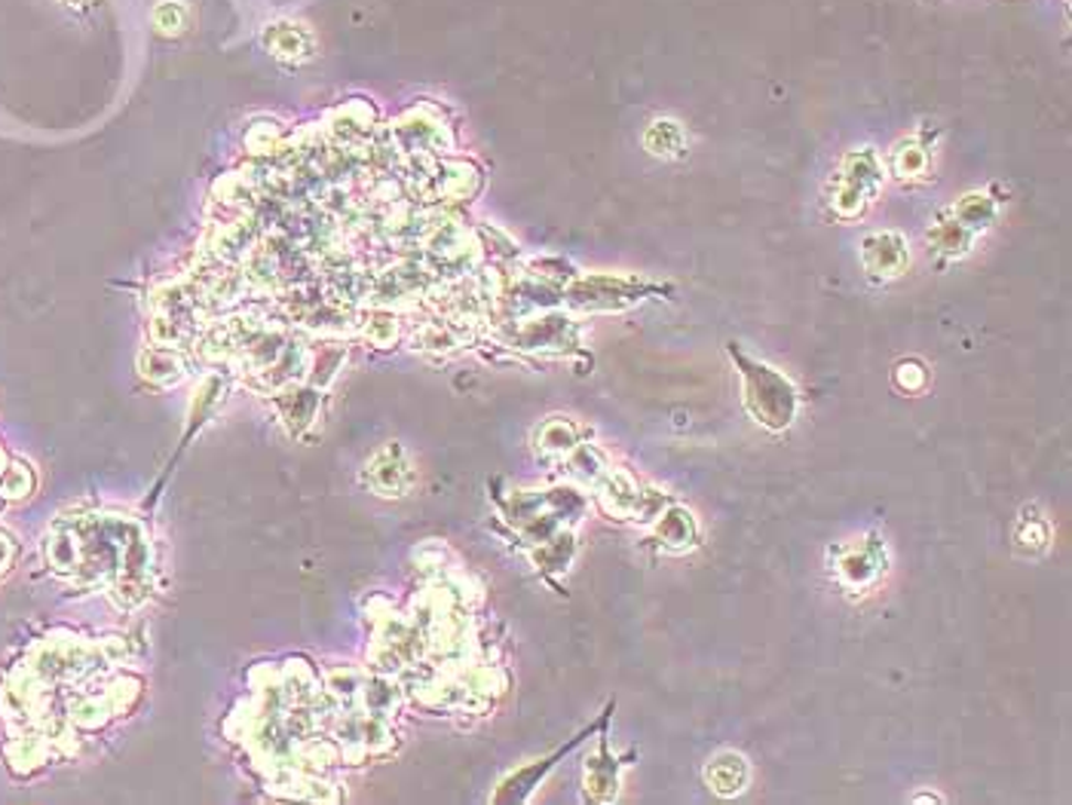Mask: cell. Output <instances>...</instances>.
<instances>
[{
	"instance_id": "cell-6",
	"label": "cell",
	"mask_w": 1072,
	"mask_h": 805,
	"mask_svg": "<svg viewBox=\"0 0 1072 805\" xmlns=\"http://www.w3.org/2000/svg\"><path fill=\"white\" fill-rule=\"evenodd\" d=\"M365 481L372 484L377 496H401L405 487L411 484V463H408V453L401 451V444L393 441L384 451L374 453L372 463L365 465Z\"/></svg>"
},
{
	"instance_id": "cell-7",
	"label": "cell",
	"mask_w": 1072,
	"mask_h": 805,
	"mask_svg": "<svg viewBox=\"0 0 1072 805\" xmlns=\"http://www.w3.org/2000/svg\"><path fill=\"white\" fill-rule=\"evenodd\" d=\"M396 141L405 151H436V148H448L451 136L448 126L441 124L439 117L427 108H414L396 124Z\"/></svg>"
},
{
	"instance_id": "cell-18",
	"label": "cell",
	"mask_w": 1072,
	"mask_h": 805,
	"mask_svg": "<svg viewBox=\"0 0 1072 805\" xmlns=\"http://www.w3.org/2000/svg\"><path fill=\"white\" fill-rule=\"evenodd\" d=\"M925 169H929V148L916 138L901 141L892 151V172L901 181H916L925 175Z\"/></svg>"
},
{
	"instance_id": "cell-26",
	"label": "cell",
	"mask_w": 1072,
	"mask_h": 805,
	"mask_svg": "<svg viewBox=\"0 0 1072 805\" xmlns=\"http://www.w3.org/2000/svg\"><path fill=\"white\" fill-rule=\"evenodd\" d=\"M62 3H68V7H74V10H83V7H89L93 0H62Z\"/></svg>"
},
{
	"instance_id": "cell-22",
	"label": "cell",
	"mask_w": 1072,
	"mask_h": 805,
	"mask_svg": "<svg viewBox=\"0 0 1072 805\" xmlns=\"http://www.w3.org/2000/svg\"><path fill=\"white\" fill-rule=\"evenodd\" d=\"M539 441H543V448H546V451H555V453L573 451V448H577L573 426L564 423V420H551V423L543 426V438H539Z\"/></svg>"
},
{
	"instance_id": "cell-3",
	"label": "cell",
	"mask_w": 1072,
	"mask_h": 805,
	"mask_svg": "<svg viewBox=\"0 0 1072 805\" xmlns=\"http://www.w3.org/2000/svg\"><path fill=\"white\" fill-rule=\"evenodd\" d=\"M261 46L276 62L298 68L317 58V34L307 22L298 19H274L261 31Z\"/></svg>"
},
{
	"instance_id": "cell-9",
	"label": "cell",
	"mask_w": 1072,
	"mask_h": 805,
	"mask_svg": "<svg viewBox=\"0 0 1072 805\" xmlns=\"http://www.w3.org/2000/svg\"><path fill=\"white\" fill-rule=\"evenodd\" d=\"M607 717H610V713H604V720H607ZM604 720H601V723H604ZM601 723H598V726H601ZM598 726H591V729H586L582 736L573 738L570 744H564L561 751L551 753L549 760H539V763H536V765H527V769H518L515 775H510V779H506V781H503V784H500V791L494 793V803H522V799H527V793L534 791L536 781L543 779V775L549 772L551 765L558 763V760H564V756H567V753L573 751V748H577L579 741H582V738L589 736V732H594Z\"/></svg>"
},
{
	"instance_id": "cell-2",
	"label": "cell",
	"mask_w": 1072,
	"mask_h": 805,
	"mask_svg": "<svg viewBox=\"0 0 1072 805\" xmlns=\"http://www.w3.org/2000/svg\"><path fill=\"white\" fill-rule=\"evenodd\" d=\"M882 178H886V169H882L880 153L873 148L849 151L830 181V208L839 218H858L867 205H873L877 200Z\"/></svg>"
},
{
	"instance_id": "cell-8",
	"label": "cell",
	"mask_w": 1072,
	"mask_h": 805,
	"mask_svg": "<svg viewBox=\"0 0 1072 805\" xmlns=\"http://www.w3.org/2000/svg\"><path fill=\"white\" fill-rule=\"evenodd\" d=\"M882 573H886V546L880 543V536H873V533L839 558V576L855 588L880 579Z\"/></svg>"
},
{
	"instance_id": "cell-21",
	"label": "cell",
	"mask_w": 1072,
	"mask_h": 805,
	"mask_svg": "<svg viewBox=\"0 0 1072 805\" xmlns=\"http://www.w3.org/2000/svg\"><path fill=\"white\" fill-rule=\"evenodd\" d=\"M341 362H344V350L337 346L334 350V343L331 346H322L317 355H313V365H310V377H313V383H319V386H325V383L337 374V368H341Z\"/></svg>"
},
{
	"instance_id": "cell-5",
	"label": "cell",
	"mask_w": 1072,
	"mask_h": 805,
	"mask_svg": "<svg viewBox=\"0 0 1072 805\" xmlns=\"http://www.w3.org/2000/svg\"><path fill=\"white\" fill-rule=\"evenodd\" d=\"M861 260H865V270L873 279L901 276V270L908 267L910 260L908 239L901 233L892 230L870 233V236H865V243H861Z\"/></svg>"
},
{
	"instance_id": "cell-10",
	"label": "cell",
	"mask_w": 1072,
	"mask_h": 805,
	"mask_svg": "<svg viewBox=\"0 0 1072 805\" xmlns=\"http://www.w3.org/2000/svg\"><path fill=\"white\" fill-rule=\"evenodd\" d=\"M374 129V108L365 98H350L331 114L329 132L337 144H356Z\"/></svg>"
},
{
	"instance_id": "cell-24",
	"label": "cell",
	"mask_w": 1072,
	"mask_h": 805,
	"mask_svg": "<svg viewBox=\"0 0 1072 805\" xmlns=\"http://www.w3.org/2000/svg\"><path fill=\"white\" fill-rule=\"evenodd\" d=\"M894 380H898L901 389H908V393H920L925 380H929V374H925L920 362H901L898 371H894Z\"/></svg>"
},
{
	"instance_id": "cell-13",
	"label": "cell",
	"mask_w": 1072,
	"mask_h": 805,
	"mask_svg": "<svg viewBox=\"0 0 1072 805\" xmlns=\"http://www.w3.org/2000/svg\"><path fill=\"white\" fill-rule=\"evenodd\" d=\"M705 779H708V784L720 796L742 793L744 784H748V763H744V756H739V753H720L715 763L708 765Z\"/></svg>"
},
{
	"instance_id": "cell-12",
	"label": "cell",
	"mask_w": 1072,
	"mask_h": 805,
	"mask_svg": "<svg viewBox=\"0 0 1072 805\" xmlns=\"http://www.w3.org/2000/svg\"><path fill=\"white\" fill-rule=\"evenodd\" d=\"M619 779H617V760L607 751V741H601L598 756L586 760V791L591 793V799H613L617 796Z\"/></svg>"
},
{
	"instance_id": "cell-23",
	"label": "cell",
	"mask_w": 1072,
	"mask_h": 805,
	"mask_svg": "<svg viewBox=\"0 0 1072 805\" xmlns=\"http://www.w3.org/2000/svg\"><path fill=\"white\" fill-rule=\"evenodd\" d=\"M368 322H365V337L368 341H374V343H393L396 341V334H399V322L393 319L389 313H380V310H374V313H368L365 315Z\"/></svg>"
},
{
	"instance_id": "cell-16",
	"label": "cell",
	"mask_w": 1072,
	"mask_h": 805,
	"mask_svg": "<svg viewBox=\"0 0 1072 805\" xmlns=\"http://www.w3.org/2000/svg\"><path fill=\"white\" fill-rule=\"evenodd\" d=\"M950 212H953V218L960 221L965 230H972L977 236L980 230H987L993 218H996V203H993L987 193H968Z\"/></svg>"
},
{
	"instance_id": "cell-15",
	"label": "cell",
	"mask_w": 1072,
	"mask_h": 805,
	"mask_svg": "<svg viewBox=\"0 0 1072 805\" xmlns=\"http://www.w3.org/2000/svg\"><path fill=\"white\" fill-rule=\"evenodd\" d=\"M929 243L937 251H944V255H965L972 248V243H975V233L965 230L963 224L953 218V212H944L935 221V227L929 230Z\"/></svg>"
},
{
	"instance_id": "cell-25",
	"label": "cell",
	"mask_w": 1072,
	"mask_h": 805,
	"mask_svg": "<svg viewBox=\"0 0 1072 805\" xmlns=\"http://www.w3.org/2000/svg\"><path fill=\"white\" fill-rule=\"evenodd\" d=\"M10 558H13V546H10V539H7V536L0 533V573L7 570Z\"/></svg>"
},
{
	"instance_id": "cell-20",
	"label": "cell",
	"mask_w": 1072,
	"mask_h": 805,
	"mask_svg": "<svg viewBox=\"0 0 1072 805\" xmlns=\"http://www.w3.org/2000/svg\"><path fill=\"white\" fill-rule=\"evenodd\" d=\"M243 141H246L248 153H261V157H267V153L279 151V144H282V129H279V124H274V120H258V124L248 126Z\"/></svg>"
},
{
	"instance_id": "cell-11",
	"label": "cell",
	"mask_w": 1072,
	"mask_h": 805,
	"mask_svg": "<svg viewBox=\"0 0 1072 805\" xmlns=\"http://www.w3.org/2000/svg\"><path fill=\"white\" fill-rule=\"evenodd\" d=\"M274 405L291 436H303L313 426V420H317L319 396L313 389H282L274 398Z\"/></svg>"
},
{
	"instance_id": "cell-14",
	"label": "cell",
	"mask_w": 1072,
	"mask_h": 805,
	"mask_svg": "<svg viewBox=\"0 0 1072 805\" xmlns=\"http://www.w3.org/2000/svg\"><path fill=\"white\" fill-rule=\"evenodd\" d=\"M644 144L653 157L674 160V157H684L687 153V132H684V126L677 124V120H656V124H650V129H646Z\"/></svg>"
},
{
	"instance_id": "cell-17",
	"label": "cell",
	"mask_w": 1072,
	"mask_h": 805,
	"mask_svg": "<svg viewBox=\"0 0 1072 805\" xmlns=\"http://www.w3.org/2000/svg\"><path fill=\"white\" fill-rule=\"evenodd\" d=\"M151 22L160 37H181L191 25V10L184 0H157L151 10Z\"/></svg>"
},
{
	"instance_id": "cell-4",
	"label": "cell",
	"mask_w": 1072,
	"mask_h": 805,
	"mask_svg": "<svg viewBox=\"0 0 1072 805\" xmlns=\"http://www.w3.org/2000/svg\"><path fill=\"white\" fill-rule=\"evenodd\" d=\"M637 294H641V286L634 279L589 276V279H577L567 288V303L577 310H619V307L632 303Z\"/></svg>"
},
{
	"instance_id": "cell-1",
	"label": "cell",
	"mask_w": 1072,
	"mask_h": 805,
	"mask_svg": "<svg viewBox=\"0 0 1072 805\" xmlns=\"http://www.w3.org/2000/svg\"><path fill=\"white\" fill-rule=\"evenodd\" d=\"M736 368L742 374L744 383V408L751 410L757 423L770 432H784L787 426L797 420V408H800V396L794 389V383L784 377L782 371H775L767 362H754L736 346L729 343L727 346Z\"/></svg>"
},
{
	"instance_id": "cell-19",
	"label": "cell",
	"mask_w": 1072,
	"mask_h": 805,
	"mask_svg": "<svg viewBox=\"0 0 1072 805\" xmlns=\"http://www.w3.org/2000/svg\"><path fill=\"white\" fill-rule=\"evenodd\" d=\"M141 374L148 380L169 386V383L181 380L184 371H181V358L175 353H169V350H148V353L141 355Z\"/></svg>"
}]
</instances>
